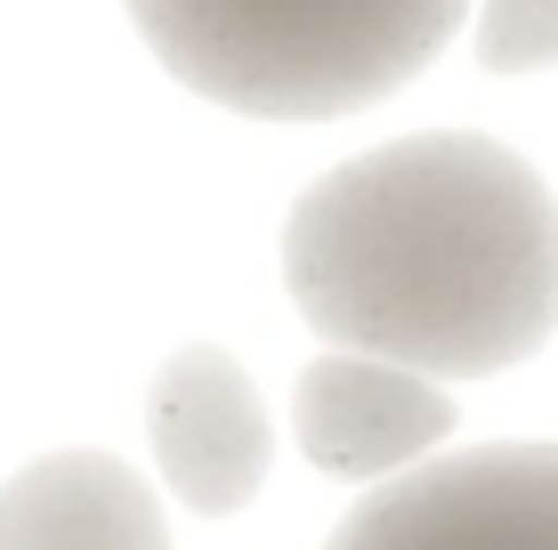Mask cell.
I'll use <instances>...</instances> for the list:
<instances>
[{
    "label": "cell",
    "mask_w": 558,
    "mask_h": 550,
    "mask_svg": "<svg viewBox=\"0 0 558 550\" xmlns=\"http://www.w3.org/2000/svg\"><path fill=\"white\" fill-rule=\"evenodd\" d=\"M332 550H558V445H470L349 510Z\"/></svg>",
    "instance_id": "3957f363"
},
{
    "label": "cell",
    "mask_w": 558,
    "mask_h": 550,
    "mask_svg": "<svg viewBox=\"0 0 558 550\" xmlns=\"http://www.w3.org/2000/svg\"><path fill=\"white\" fill-rule=\"evenodd\" d=\"M477 65L494 73L558 65V0H494L477 16Z\"/></svg>",
    "instance_id": "52a82bcc"
},
{
    "label": "cell",
    "mask_w": 558,
    "mask_h": 550,
    "mask_svg": "<svg viewBox=\"0 0 558 550\" xmlns=\"http://www.w3.org/2000/svg\"><path fill=\"white\" fill-rule=\"evenodd\" d=\"M0 550H170V526L130 462L65 445L0 486Z\"/></svg>",
    "instance_id": "8992f818"
},
{
    "label": "cell",
    "mask_w": 558,
    "mask_h": 550,
    "mask_svg": "<svg viewBox=\"0 0 558 550\" xmlns=\"http://www.w3.org/2000/svg\"><path fill=\"white\" fill-rule=\"evenodd\" d=\"M283 283L332 356L477 381L558 325V203L543 170L494 138H397L292 203Z\"/></svg>",
    "instance_id": "6da1fadb"
},
{
    "label": "cell",
    "mask_w": 558,
    "mask_h": 550,
    "mask_svg": "<svg viewBox=\"0 0 558 550\" xmlns=\"http://www.w3.org/2000/svg\"><path fill=\"white\" fill-rule=\"evenodd\" d=\"M130 25L186 89L235 113H356L461 33L453 0H138Z\"/></svg>",
    "instance_id": "7a4b0ae2"
},
{
    "label": "cell",
    "mask_w": 558,
    "mask_h": 550,
    "mask_svg": "<svg viewBox=\"0 0 558 550\" xmlns=\"http://www.w3.org/2000/svg\"><path fill=\"white\" fill-rule=\"evenodd\" d=\"M146 438H154V462H162L170 494L186 510H203V518L243 510L267 478V405H259L252 372L227 349H210V340L179 349L154 372Z\"/></svg>",
    "instance_id": "277c9868"
},
{
    "label": "cell",
    "mask_w": 558,
    "mask_h": 550,
    "mask_svg": "<svg viewBox=\"0 0 558 550\" xmlns=\"http://www.w3.org/2000/svg\"><path fill=\"white\" fill-rule=\"evenodd\" d=\"M292 438L324 478H405L453 438V396L373 356H316L292 389Z\"/></svg>",
    "instance_id": "5b68a950"
}]
</instances>
